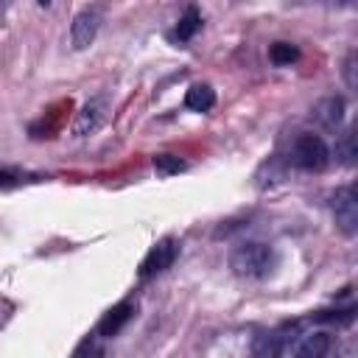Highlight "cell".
I'll use <instances>...</instances> for the list:
<instances>
[{
	"label": "cell",
	"instance_id": "6da1fadb",
	"mask_svg": "<svg viewBox=\"0 0 358 358\" xmlns=\"http://www.w3.org/2000/svg\"><path fill=\"white\" fill-rule=\"evenodd\" d=\"M229 268L238 277H249V280L266 277L274 268V249L268 243H260V241L238 243L229 252Z\"/></svg>",
	"mask_w": 358,
	"mask_h": 358
},
{
	"label": "cell",
	"instance_id": "7a4b0ae2",
	"mask_svg": "<svg viewBox=\"0 0 358 358\" xmlns=\"http://www.w3.org/2000/svg\"><path fill=\"white\" fill-rule=\"evenodd\" d=\"M291 162L302 171H322L330 162V148L319 134H299L291 148Z\"/></svg>",
	"mask_w": 358,
	"mask_h": 358
},
{
	"label": "cell",
	"instance_id": "3957f363",
	"mask_svg": "<svg viewBox=\"0 0 358 358\" xmlns=\"http://www.w3.org/2000/svg\"><path fill=\"white\" fill-rule=\"evenodd\" d=\"M330 210H333V221L344 235L358 232V182H350L344 187H338L330 199Z\"/></svg>",
	"mask_w": 358,
	"mask_h": 358
},
{
	"label": "cell",
	"instance_id": "277c9868",
	"mask_svg": "<svg viewBox=\"0 0 358 358\" xmlns=\"http://www.w3.org/2000/svg\"><path fill=\"white\" fill-rule=\"evenodd\" d=\"M176 255H179V241L171 238V235H168V238H159V241L148 249V255L143 257V263H140V277L148 280V277H154V274H162L165 268L173 266Z\"/></svg>",
	"mask_w": 358,
	"mask_h": 358
},
{
	"label": "cell",
	"instance_id": "5b68a950",
	"mask_svg": "<svg viewBox=\"0 0 358 358\" xmlns=\"http://www.w3.org/2000/svg\"><path fill=\"white\" fill-rule=\"evenodd\" d=\"M98 25H101V8H84L73 17V25H70V42L76 50H84L92 45L95 34H98Z\"/></svg>",
	"mask_w": 358,
	"mask_h": 358
},
{
	"label": "cell",
	"instance_id": "8992f818",
	"mask_svg": "<svg viewBox=\"0 0 358 358\" xmlns=\"http://www.w3.org/2000/svg\"><path fill=\"white\" fill-rule=\"evenodd\" d=\"M103 120H106V98H103V95L90 98V101L78 109V115H76L73 134H78V137L92 134V131H98V126H101Z\"/></svg>",
	"mask_w": 358,
	"mask_h": 358
},
{
	"label": "cell",
	"instance_id": "52a82bcc",
	"mask_svg": "<svg viewBox=\"0 0 358 358\" xmlns=\"http://www.w3.org/2000/svg\"><path fill=\"white\" fill-rule=\"evenodd\" d=\"M131 316H134V302H131V299H123V302L112 305V308L98 319L95 333H98V336H103V338L117 336V333L131 322Z\"/></svg>",
	"mask_w": 358,
	"mask_h": 358
},
{
	"label": "cell",
	"instance_id": "ba28073f",
	"mask_svg": "<svg viewBox=\"0 0 358 358\" xmlns=\"http://www.w3.org/2000/svg\"><path fill=\"white\" fill-rule=\"evenodd\" d=\"M313 117L316 123H322L324 129H336L344 117V98L341 95H327L322 101H316L313 106Z\"/></svg>",
	"mask_w": 358,
	"mask_h": 358
},
{
	"label": "cell",
	"instance_id": "9c48e42d",
	"mask_svg": "<svg viewBox=\"0 0 358 358\" xmlns=\"http://www.w3.org/2000/svg\"><path fill=\"white\" fill-rule=\"evenodd\" d=\"M285 350V338L280 330H263L252 338V355L255 358H280Z\"/></svg>",
	"mask_w": 358,
	"mask_h": 358
},
{
	"label": "cell",
	"instance_id": "30bf717a",
	"mask_svg": "<svg viewBox=\"0 0 358 358\" xmlns=\"http://www.w3.org/2000/svg\"><path fill=\"white\" fill-rule=\"evenodd\" d=\"M333 350V338L327 333H313L296 347V358H327Z\"/></svg>",
	"mask_w": 358,
	"mask_h": 358
},
{
	"label": "cell",
	"instance_id": "8fae6325",
	"mask_svg": "<svg viewBox=\"0 0 358 358\" xmlns=\"http://www.w3.org/2000/svg\"><path fill=\"white\" fill-rule=\"evenodd\" d=\"M336 159L341 165H355L358 162V123H352L336 143Z\"/></svg>",
	"mask_w": 358,
	"mask_h": 358
},
{
	"label": "cell",
	"instance_id": "7c38bea8",
	"mask_svg": "<svg viewBox=\"0 0 358 358\" xmlns=\"http://www.w3.org/2000/svg\"><path fill=\"white\" fill-rule=\"evenodd\" d=\"M213 103H215V90L210 84H193L185 95V106L193 112H207L213 109Z\"/></svg>",
	"mask_w": 358,
	"mask_h": 358
},
{
	"label": "cell",
	"instance_id": "4fadbf2b",
	"mask_svg": "<svg viewBox=\"0 0 358 358\" xmlns=\"http://www.w3.org/2000/svg\"><path fill=\"white\" fill-rule=\"evenodd\" d=\"M199 28H201V14H199L196 6H187L185 14H182L179 22H176V39H179V42H187V39L196 36Z\"/></svg>",
	"mask_w": 358,
	"mask_h": 358
},
{
	"label": "cell",
	"instance_id": "5bb4252c",
	"mask_svg": "<svg viewBox=\"0 0 358 358\" xmlns=\"http://www.w3.org/2000/svg\"><path fill=\"white\" fill-rule=\"evenodd\" d=\"M268 59H271V64L285 67V64H291V62L299 59V48L291 45V42H274V45L268 48Z\"/></svg>",
	"mask_w": 358,
	"mask_h": 358
},
{
	"label": "cell",
	"instance_id": "9a60e30c",
	"mask_svg": "<svg viewBox=\"0 0 358 358\" xmlns=\"http://www.w3.org/2000/svg\"><path fill=\"white\" fill-rule=\"evenodd\" d=\"M101 338H103V336H98V333L84 336V338L78 341L73 358H103V341H101Z\"/></svg>",
	"mask_w": 358,
	"mask_h": 358
},
{
	"label": "cell",
	"instance_id": "2e32d148",
	"mask_svg": "<svg viewBox=\"0 0 358 358\" xmlns=\"http://www.w3.org/2000/svg\"><path fill=\"white\" fill-rule=\"evenodd\" d=\"M341 78H344V84L350 90L358 92V48L344 53V59H341Z\"/></svg>",
	"mask_w": 358,
	"mask_h": 358
},
{
	"label": "cell",
	"instance_id": "e0dca14e",
	"mask_svg": "<svg viewBox=\"0 0 358 358\" xmlns=\"http://www.w3.org/2000/svg\"><path fill=\"white\" fill-rule=\"evenodd\" d=\"M154 171H157L159 176L179 173V171H185V159H179V157H173V154H157V157H154Z\"/></svg>",
	"mask_w": 358,
	"mask_h": 358
},
{
	"label": "cell",
	"instance_id": "ac0fdd59",
	"mask_svg": "<svg viewBox=\"0 0 358 358\" xmlns=\"http://www.w3.org/2000/svg\"><path fill=\"white\" fill-rule=\"evenodd\" d=\"M355 313H358V308L350 305V308H338V310H319V313H313L310 319H313V322H350Z\"/></svg>",
	"mask_w": 358,
	"mask_h": 358
}]
</instances>
